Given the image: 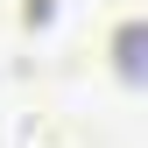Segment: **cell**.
I'll use <instances>...</instances> for the list:
<instances>
[{"label":"cell","mask_w":148,"mask_h":148,"mask_svg":"<svg viewBox=\"0 0 148 148\" xmlns=\"http://www.w3.org/2000/svg\"><path fill=\"white\" fill-rule=\"evenodd\" d=\"M7 148H78V134H71L57 113H21L7 127Z\"/></svg>","instance_id":"6da1fadb"}]
</instances>
